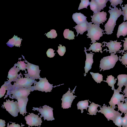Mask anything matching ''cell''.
Segmentation results:
<instances>
[{
	"mask_svg": "<svg viewBox=\"0 0 127 127\" xmlns=\"http://www.w3.org/2000/svg\"><path fill=\"white\" fill-rule=\"evenodd\" d=\"M110 10L108 12L110 14V17L104 26L105 31L106 34H111L113 32L114 28L116 25V23L118 18L122 14L121 9H119L116 7L114 8L109 7Z\"/></svg>",
	"mask_w": 127,
	"mask_h": 127,
	"instance_id": "1",
	"label": "cell"
},
{
	"mask_svg": "<svg viewBox=\"0 0 127 127\" xmlns=\"http://www.w3.org/2000/svg\"><path fill=\"white\" fill-rule=\"evenodd\" d=\"M88 27L87 31L88 33L86 34L87 38H90L91 43H95L96 40H99L100 37L103 35V30L99 27L100 25L92 24V22L88 23Z\"/></svg>",
	"mask_w": 127,
	"mask_h": 127,
	"instance_id": "2",
	"label": "cell"
},
{
	"mask_svg": "<svg viewBox=\"0 0 127 127\" xmlns=\"http://www.w3.org/2000/svg\"><path fill=\"white\" fill-rule=\"evenodd\" d=\"M118 59L117 55H115L114 53H111L110 56L103 57L100 61L99 67L101 68L100 71L102 69L104 71L113 68L118 61Z\"/></svg>",
	"mask_w": 127,
	"mask_h": 127,
	"instance_id": "3",
	"label": "cell"
},
{
	"mask_svg": "<svg viewBox=\"0 0 127 127\" xmlns=\"http://www.w3.org/2000/svg\"><path fill=\"white\" fill-rule=\"evenodd\" d=\"M39 79V81L38 82L35 81L34 83V86L32 87L33 91L38 90L46 93L50 92L53 87H53V84H50L46 77L44 78L40 77Z\"/></svg>",
	"mask_w": 127,
	"mask_h": 127,
	"instance_id": "4",
	"label": "cell"
},
{
	"mask_svg": "<svg viewBox=\"0 0 127 127\" xmlns=\"http://www.w3.org/2000/svg\"><path fill=\"white\" fill-rule=\"evenodd\" d=\"M35 80L29 77L18 78L14 81L13 85L10 86L12 89L27 88H32V85L34 83Z\"/></svg>",
	"mask_w": 127,
	"mask_h": 127,
	"instance_id": "5",
	"label": "cell"
},
{
	"mask_svg": "<svg viewBox=\"0 0 127 127\" xmlns=\"http://www.w3.org/2000/svg\"><path fill=\"white\" fill-rule=\"evenodd\" d=\"M42 108L33 107V109L32 110L34 111L37 110L39 112L38 115L41 114L40 116L41 117H43L44 120H46L47 121H49L55 120L54 118L53 110V109L51 107L46 105H45L42 107Z\"/></svg>",
	"mask_w": 127,
	"mask_h": 127,
	"instance_id": "6",
	"label": "cell"
},
{
	"mask_svg": "<svg viewBox=\"0 0 127 127\" xmlns=\"http://www.w3.org/2000/svg\"><path fill=\"white\" fill-rule=\"evenodd\" d=\"M6 102H4L3 105H2L3 108L6 109L11 115L14 117L18 116L19 112L18 102L17 101L15 102L13 100L10 101L9 99L6 100Z\"/></svg>",
	"mask_w": 127,
	"mask_h": 127,
	"instance_id": "7",
	"label": "cell"
},
{
	"mask_svg": "<svg viewBox=\"0 0 127 127\" xmlns=\"http://www.w3.org/2000/svg\"><path fill=\"white\" fill-rule=\"evenodd\" d=\"M33 91L32 88L12 89L9 92L10 98L17 99L19 98L28 97L31 91Z\"/></svg>",
	"mask_w": 127,
	"mask_h": 127,
	"instance_id": "8",
	"label": "cell"
},
{
	"mask_svg": "<svg viewBox=\"0 0 127 127\" xmlns=\"http://www.w3.org/2000/svg\"><path fill=\"white\" fill-rule=\"evenodd\" d=\"M76 86L74 88L73 91L71 92L70 89L69 88L68 91L64 94L61 99L62 102V108L63 109H67L70 108L72 103L74 99L77 96L73 95V93H75L74 92Z\"/></svg>",
	"mask_w": 127,
	"mask_h": 127,
	"instance_id": "9",
	"label": "cell"
},
{
	"mask_svg": "<svg viewBox=\"0 0 127 127\" xmlns=\"http://www.w3.org/2000/svg\"><path fill=\"white\" fill-rule=\"evenodd\" d=\"M25 60V62L27 63V69L28 72L27 74H25V76L35 80L39 79L40 78V73L41 70H39V66L30 63Z\"/></svg>",
	"mask_w": 127,
	"mask_h": 127,
	"instance_id": "10",
	"label": "cell"
},
{
	"mask_svg": "<svg viewBox=\"0 0 127 127\" xmlns=\"http://www.w3.org/2000/svg\"><path fill=\"white\" fill-rule=\"evenodd\" d=\"M103 105L102 107H100V109L97 112L103 114L108 121L110 120L113 121L117 116L120 113L110 106L107 107L105 104H104Z\"/></svg>",
	"mask_w": 127,
	"mask_h": 127,
	"instance_id": "11",
	"label": "cell"
},
{
	"mask_svg": "<svg viewBox=\"0 0 127 127\" xmlns=\"http://www.w3.org/2000/svg\"><path fill=\"white\" fill-rule=\"evenodd\" d=\"M29 115L26 116L25 118L26 124L31 127L33 126L38 127L39 125L40 126L42 123L41 117H39L38 115H35L33 113H29Z\"/></svg>",
	"mask_w": 127,
	"mask_h": 127,
	"instance_id": "12",
	"label": "cell"
},
{
	"mask_svg": "<svg viewBox=\"0 0 127 127\" xmlns=\"http://www.w3.org/2000/svg\"><path fill=\"white\" fill-rule=\"evenodd\" d=\"M124 98L125 97L123 94H120L117 89H115L114 93L109 102L110 106L115 109L116 107H117L115 106V105H117L118 102L121 101L124 102L126 99Z\"/></svg>",
	"mask_w": 127,
	"mask_h": 127,
	"instance_id": "13",
	"label": "cell"
},
{
	"mask_svg": "<svg viewBox=\"0 0 127 127\" xmlns=\"http://www.w3.org/2000/svg\"><path fill=\"white\" fill-rule=\"evenodd\" d=\"M107 13L103 11L101 12H98L94 14L93 16H91L92 18L91 20L92 23L94 24L99 25L100 24H102L106 20Z\"/></svg>",
	"mask_w": 127,
	"mask_h": 127,
	"instance_id": "14",
	"label": "cell"
},
{
	"mask_svg": "<svg viewBox=\"0 0 127 127\" xmlns=\"http://www.w3.org/2000/svg\"><path fill=\"white\" fill-rule=\"evenodd\" d=\"M117 40L113 41H111L110 42H107L104 41L102 43H106V46H107L109 49V50H107L109 52V53H114V54H116L117 51H119L122 47V45H121V42H117Z\"/></svg>",
	"mask_w": 127,
	"mask_h": 127,
	"instance_id": "15",
	"label": "cell"
},
{
	"mask_svg": "<svg viewBox=\"0 0 127 127\" xmlns=\"http://www.w3.org/2000/svg\"><path fill=\"white\" fill-rule=\"evenodd\" d=\"M14 65V66L9 70L8 72L7 78L8 79V83L9 84L12 81H14L18 78L20 77L21 74H18V72L20 70L19 68Z\"/></svg>",
	"mask_w": 127,
	"mask_h": 127,
	"instance_id": "16",
	"label": "cell"
},
{
	"mask_svg": "<svg viewBox=\"0 0 127 127\" xmlns=\"http://www.w3.org/2000/svg\"><path fill=\"white\" fill-rule=\"evenodd\" d=\"M85 52L86 56V60L85 61V65L84 67L85 73L84 75V76L86 75V73H87L88 71L92 68V66L93 63V54L92 52H90V53H87L86 52V48L84 47Z\"/></svg>",
	"mask_w": 127,
	"mask_h": 127,
	"instance_id": "17",
	"label": "cell"
},
{
	"mask_svg": "<svg viewBox=\"0 0 127 127\" xmlns=\"http://www.w3.org/2000/svg\"><path fill=\"white\" fill-rule=\"evenodd\" d=\"M19 106V111L20 114L23 116L24 113H27L26 111V107L28 100V97H20L17 99Z\"/></svg>",
	"mask_w": 127,
	"mask_h": 127,
	"instance_id": "18",
	"label": "cell"
},
{
	"mask_svg": "<svg viewBox=\"0 0 127 127\" xmlns=\"http://www.w3.org/2000/svg\"><path fill=\"white\" fill-rule=\"evenodd\" d=\"M117 78L118 80L117 85L119 86L117 90L120 93L122 92V88L127 83V74L119 75L118 76Z\"/></svg>",
	"mask_w": 127,
	"mask_h": 127,
	"instance_id": "19",
	"label": "cell"
},
{
	"mask_svg": "<svg viewBox=\"0 0 127 127\" xmlns=\"http://www.w3.org/2000/svg\"><path fill=\"white\" fill-rule=\"evenodd\" d=\"M87 18L81 13L76 12L73 13L72 18L74 21L78 24H80L87 21Z\"/></svg>",
	"mask_w": 127,
	"mask_h": 127,
	"instance_id": "20",
	"label": "cell"
},
{
	"mask_svg": "<svg viewBox=\"0 0 127 127\" xmlns=\"http://www.w3.org/2000/svg\"><path fill=\"white\" fill-rule=\"evenodd\" d=\"M127 35V22H123L119 25L117 34V37L121 36H125Z\"/></svg>",
	"mask_w": 127,
	"mask_h": 127,
	"instance_id": "21",
	"label": "cell"
},
{
	"mask_svg": "<svg viewBox=\"0 0 127 127\" xmlns=\"http://www.w3.org/2000/svg\"><path fill=\"white\" fill-rule=\"evenodd\" d=\"M22 39L18 37L17 36L14 35L13 37L9 39V41L6 43L7 45L12 47L14 46L16 47H20Z\"/></svg>",
	"mask_w": 127,
	"mask_h": 127,
	"instance_id": "22",
	"label": "cell"
},
{
	"mask_svg": "<svg viewBox=\"0 0 127 127\" xmlns=\"http://www.w3.org/2000/svg\"><path fill=\"white\" fill-rule=\"evenodd\" d=\"M88 23L87 21H86L81 24L77 25L73 28L76 30L77 32V36L79 33H80V34H82L84 32L87 31L88 27Z\"/></svg>",
	"mask_w": 127,
	"mask_h": 127,
	"instance_id": "23",
	"label": "cell"
},
{
	"mask_svg": "<svg viewBox=\"0 0 127 127\" xmlns=\"http://www.w3.org/2000/svg\"><path fill=\"white\" fill-rule=\"evenodd\" d=\"M90 47L89 48V49L86 50V51H89L92 50V52H99V51L100 52L102 53V47L101 46L103 45L101 43L95 42L93 43L92 44H90Z\"/></svg>",
	"mask_w": 127,
	"mask_h": 127,
	"instance_id": "24",
	"label": "cell"
},
{
	"mask_svg": "<svg viewBox=\"0 0 127 127\" xmlns=\"http://www.w3.org/2000/svg\"><path fill=\"white\" fill-rule=\"evenodd\" d=\"M101 105L95 104L94 103L92 102L88 107L89 109L88 111L89 112V114L88 113L87 114L92 115H96L97 112L98 111L97 109V107H101Z\"/></svg>",
	"mask_w": 127,
	"mask_h": 127,
	"instance_id": "25",
	"label": "cell"
},
{
	"mask_svg": "<svg viewBox=\"0 0 127 127\" xmlns=\"http://www.w3.org/2000/svg\"><path fill=\"white\" fill-rule=\"evenodd\" d=\"M88 105L89 103L88 100L79 101L77 104L78 109L81 110V113H82L83 112L84 109L87 110V108L89 106Z\"/></svg>",
	"mask_w": 127,
	"mask_h": 127,
	"instance_id": "26",
	"label": "cell"
},
{
	"mask_svg": "<svg viewBox=\"0 0 127 127\" xmlns=\"http://www.w3.org/2000/svg\"><path fill=\"white\" fill-rule=\"evenodd\" d=\"M125 101V103H123V101L121 102L120 101L117 104L118 111L119 110L121 111L122 114L123 113L124 114L127 113V98Z\"/></svg>",
	"mask_w": 127,
	"mask_h": 127,
	"instance_id": "27",
	"label": "cell"
},
{
	"mask_svg": "<svg viewBox=\"0 0 127 127\" xmlns=\"http://www.w3.org/2000/svg\"><path fill=\"white\" fill-rule=\"evenodd\" d=\"M117 79L114 78V77L112 75L107 76L106 81H103L107 82L109 86L112 87V89L114 90L115 89L114 85L116 82V80Z\"/></svg>",
	"mask_w": 127,
	"mask_h": 127,
	"instance_id": "28",
	"label": "cell"
},
{
	"mask_svg": "<svg viewBox=\"0 0 127 127\" xmlns=\"http://www.w3.org/2000/svg\"><path fill=\"white\" fill-rule=\"evenodd\" d=\"M63 35L65 38L69 40L74 39V32L70 31L69 29H65L64 31Z\"/></svg>",
	"mask_w": 127,
	"mask_h": 127,
	"instance_id": "29",
	"label": "cell"
},
{
	"mask_svg": "<svg viewBox=\"0 0 127 127\" xmlns=\"http://www.w3.org/2000/svg\"><path fill=\"white\" fill-rule=\"evenodd\" d=\"M97 3L98 8V12H100L101 10L106 6V3L108 1V0H95Z\"/></svg>",
	"mask_w": 127,
	"mask_h": 127,
	"instance_id": "30",
	"label": "cell"
},
{
	"mask_svg": "<svg viewBox=\"0 0 127 127\" xmlns=\"http://www.w3.org/2000/svg\"><path fill=\"white\" fill-rule=\"evenodd\" d=\"M90 73L92 75V78L97 83H100L103 80V76L102 74L98 73H94L90 72Z\"/></svg>",
	"mask_w": 127,
	"mask_h": 127,
	"instance_id": "31",
	"label": "cell"
},
{
	"mask_svg": "<svg viewBox=\"0 0 127 127\" xmlns=\"http://www.w3.org/2000/svg\"><path fill=\"white\" fill-rule=\"evenodd\" d=\"M123 114L120 113L118 115L113 121L115 125L119 127H122V117L121 115Z\"/></svg>",
	"mask_w": 127,
	"mask_h": 127,
	"instance_id": "32",
	"label": "cell"
},
{
	"mask_svg": "<svg viewBox=\"0 0 127 127\" xmlns=\"http://www.w3.org/2000/svg\"><path fill=\"white\" fill-rule=\"evenodd\" d=\"M25 61H20L17 62V63L14 64L17 67H18L20 70H21L22 71H26L27 69L28 64L24 63Z\"/></svg>",
	"mask_w": 127,
	"mask_h": 127,
	"instance_id": "33",
	"label": "cell"
},
{
	"mask_svg": "<svg viewBox=\"0 0 127 127\" xmlns=\"http://www.w3.org/2000/svg\"><path fill=\"white\" fill-rule=\"evenodd\" d=\"M90 5L91 10L94 12L93 14L98 12V6L95 0H91Z\"/></svg>",
	"mask_w": 127,
	"mask_h": 127,
	"instance_id": "34",
	"label": "cell"
},
{
	"mask_svg": "<svg viewBox=\"0 0 127 127\" xmlns=\"http://www.w3.org/2000/svg\"><path fill=\"white\" fill-rule=\"evenodd\" d=\"M89 0H81L78 10H80L84 8L87 9V7L90 5Z\"/></svg>",
	"mask_w": 127,
	"mask_h": 127,
	"instance_id": "35",
	"label": "cell"
},
{
	"mask_svg": "<svg viewBox=\"0 0 127 127\" xmlns=\"http://www.w3.org/2000/svg\"><path fill=\"white\" fill-rule=\"evenodd\" d=\"M56 32V31L55 30H51L49 32H48L47 33H46V36L48 38H55L57 35Z\"/></svg>",
	"mask_w": 127,
	"mask_h": 127,
	"instance_id": "36",
	"label": "cell"
},
{
	"mask_svg": "<svg viewBox=\"0 0 127 127\" xmlns=\"http://www.w3.org/2000/svg\"><path fill=\"white\" fill-rule=\"evenodd\" d=\"M7 83L4 84L1 87L0 89V98L3 96L6 93V91L8 89V87Z\"/></svg>",
	"mask_w": 127,
	"mask_h": 127,
	"instance_id": "37",
	"label": "cell"
},
{
	"mask_svg": "<svg viewBox=\"0 0 127 127\" xmlns=\"http://www.w3.org/2000/svg\"><path fill=\"white\" fill-rule=\"evenodd\" d=\"M60 46H58V49L57 51L58 54L61 56H63L66 52L65 47L64 46H62V45L59 44Z\"/></svg>",
	"mask_w": 127,
	"mask_h": 127,
	"instance_id": "38",
	"label": "cell"
},
{
	"mask_svg": "<svg viewBox=\"0 0 127 127\" xmlns=\"http://www.w3.org/2000/svg\"><path fill=\"white\" fill-rule=\"evenodd\" d=\"M124 54L121 58L119 57V60L120 62H122L121 63L122 64H123L125 65L126 67H127L126 65H127V51Z\"/></svg>",
	"mask_w": 127,
	"mask_h": 127,
	"instance_id": "39",
	"label": "cell"
},
{
	"mask_svg": "<svg viewBox=\"0 0 127 127\" xmlns=\"http://www.w3.org/2000/svg\"><path fill=\"white\" fill-rule=\"evenodd\" d=\"M123 5H121V7L123 10L122 14L124 16V20L125 21L126 20H127L126 22H127V4H125V6L123 7Z\"/></svg>",
	"mask_w": 127,
	"mask_h": 127,
	"instance_id": "40",
	"label": "cell"
},
{
	"mask_svg": "<svg viewBox=\"0 0 127 127\" xmlns=\"http://www.w3.org/2000/svg\"><path fill=\"white\" fill-rule=\"evenodd\" d=\"M110 1V3H111V5H112V7H116V6L117 5L119 4H120L121 6V4L123 2V1L121 0H108Z\"/></svg>",
	"mask_w": 127,
	"mask_h": 127,
	"instance_id": "41",
	"label": "cell"
},
{
	"mask_svg": "<svg viewBox=\"0 0 127 127\" xmlns=\"http://www.w3.org/2000/svg\"><path fill=\"white\" fill-rule=\"evenodd\" d=\"M55 51L52 49H48L46 52V54L47 57L50 58L54 57L56 54L54 52Z\"/></svg>",
	"mask_w": 127,
	"mask_h": 127,
	"instance_id": "42",
	"label": "cell"
},
{
	"mask_svg": "<svg viewBox=\"0 0 127 127\" xmlns=\"http://www.w3.org/2000/svg\"><path fill=\"white\" fill-rule=\"evenodd\" d=\"M125 40H122L124 42V43L123 44V46L124 47V49L122 50L119 51L120 52L119 53H120L121 52H122V54L123 53H125L124 51H127V37L126 38H125Z\"/></svg>",
	"mask_w": 127,
	"mask_h": 127,
	"instance_id": "43",
	"label": "cell"
},
{
	"mask_svg": "<svg viewBox=\"0 0 127 127\" xmlns=\"http://www.w3.org/2000/svg\"><path fill=\"white\" fill-rule=\"evenodd\" d=\"M127 125V120L124 117H122V127H125Z\"/></svg>",
	"mask_w": 127,
	"mask_h": 127,
	"instance_id": "44",
	"label": "cell"
},
{
	"mask_svg": "<svg viewBox=\"0 0 127 127\" xmlns=\"http://www.w3.org/2000/svg\"><path fill=\"white\" fill-rule=\"evenodd\" d=\"M12 124L9 125L8 123L7 124V127H21L18 124H16L15 123L11 122Z\"/></svg>",
	"mask_w": 127,
	"mask_h": 127,
	"instance_id": "45",
	"label": "cell"
},
{
	"mask_svg": "<svg viewBox=\"0 0 127 127\" xmlns=\"http://www.w3.org/2000/svg\"><path fill=\"white\" fill-rule=\"evenodd\" d=\"M124 86H125V88L123 93V94H125V95H124V97H127V83Z\"/></svg>",
	"mask_w": 127,
	"mask_h": 127,
	"instance_id": "46",
	"label": "cell"
},
{
	"mask_svg": "<svg viewBox=\"0 0 127 127\" xmlns=\"http://www.w3.org/2000/svg\"><path fill=\"white\" fill-rule=\"evenodd\" d=\"M5 121L4 120L0 119V127H4L5 126Z\"/></svg>",
	"mask_w": 127,
	"mask_h": 127,
	"instance_id": "47",
	"label": "cell"
},
{
	"mask_svg": "<svg viewBox=\"0 0 127 127\" xmlns=\"http://www.w3.org/2000/svg\"><path fill=\"white\" fill-rule=\"evenodd\" d=\"M125 114L124 117L127 120V113H126L125 114Z\"/></svg>",
	"mask_w": 127,
	"mask_h": 127,
	"instance_id": "48",
	"label": "cell"
},
{
	"mask_svg": "<svg viewBox=\"0 0 127 127\" xmlns=\"http://www.w3.org/2000/svg\"><path fill=\"white\" fill-rule=\"evenodd\" d=\"M127 127V126H126V127Z\"/></svg>",
	"mask_w": 127,
	"mask_h": 127,
	"instance_id": "49",
	"label": "cell"
}]
</instances>
